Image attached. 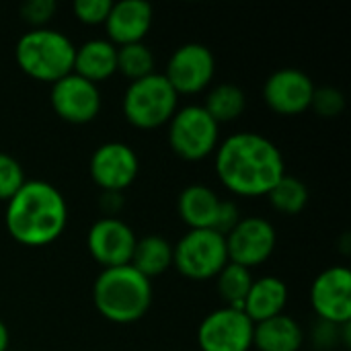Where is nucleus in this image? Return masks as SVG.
<instances>
[{
    "label": "nucleus",
    "instance_id": "obj_20",
    "mask_svg": "<svg viewBox=\"0 0 351 351\" xmlns=\"http://www.w3.org/2000/svg\"><path fill=\"white\" fill-rule=\"evenodd\" d=\"M304 346V329L286 313L255 325L253 348L257 351H300Z\"/></svg>",
    "mask_w": 351,
    "mask_h": 351
},
{
    "label": "nucleus",
    "instance_id": "obj_14",
    "mask_svg": "<svg viewBox=\"0 0 351 351\" xmlns=\"http://www.w3.org/2000/svg\"><path fill=\"white\" fill-rule=\"evenodd\" d=\"M315 93L313 78L300 68H280L263 82V103L282 117L302 115L311 109Z\"/></svg>",
    "mask_w": 351,
    "mask_h": 351
},
{
    "label": "nucleus",
    "instance_id": "obj_11",
    "mask_svg": "<svg viewBox=\"0 0 351 351\" xmlns=\"http://www.w3.org/2000/svg\"><path fill=\"white\" fill-rule=\"evenodd\" d=\"M88 173L101 191L123 193L138 179L140 158L130 144L111 140L95 148L88 160Z\"/></svg>",
    "mask_w": 351,
    "mask_h": 351
},
{
    "label": "nucleus",
    "instance_id": "obj_15",
    "mask_svg": "<svg viewBox=\"0 0 351 351\" xmlns=\"http://www.w3.org/2000/svg\"><path fill=\"white\" fill-rule=\"evenodd\" d=\"M136 243L138 237L134 228L121 218L103 216L93 222L86 234L88 253L103 269L130 265Z\"/></svg>",
    "mask_w": 351,
    "mask_h": 351
},
{
    "label": "nucleus",
    "instance_id": "obj_24",
    "mask_svg": "<svg viewBox=\"0 0 351 351\" xmlns=\"http://www.w3.org/2000/svg\"><path fill=\"white\" fill-rule=\"evenodd\" d=\"M214 280H216V290H218L220 298L224 300V306H232V308L243 311L245 298H247V294L253 286V280H255L251 269L228 261Z\"/></svg>",
    "mask_w": 351,
    "mask_h": 351
},
{
    "label": "nucleus",
    "instance_id": "obj_31",
    "mask_svg": "<svg viewBox=\"0 0 351 351\" xmlns=\"http://www.w3.org/2000/svg\"><path fill=\"white\" fill-rule=\"evenodd\" d=\"M343 327V325H341ZM341 327L331 325V323H323L319 321L313 327V346L317 350H333V346L341 343Z\"/></svg>",
    "mask_w": 351,
    "mask_h": 351
},
{
    "label": "nucleus",
    "instance_id": "obj_19",
    "mask_svg": "<svg viewBox=\"0 0 351 351\" xmlns=\"http://www.w3.org/2000/svg\"><path fill=\"white\" fill-rule=\"evenodd\" d=\"M220 197L218 193L204 185V183H193L187 185L179 197H177V214L183 220V224L189 230H202V228H212L218 208H220Z\"/></svg>",
    "mask_w": 351,
    "mask_h": 351
},
{
    "label": "nucleus",
    "instance_id": "obj_8",
    "mask_svg": "<svg viewBox=\"0 0 351 351\" xmlns=\"http://www.w3.org/2000/svg\"><path fill=\"white\" fill-rule=\"evenodd\" d=\"M255 323L232 306H220L204 317L197 327L199 351H251Z\"/></svg>",
    "mask_w": 351,
    "mask_h": 351
},
{
    "label": "nucleus",
    "instance_id": "obj_13",
    "mask_svg": "<svg viewBox=\"0 0 351 351\" xmlns=\"http://www.w3.org/2000/svg\"><path fill=\"white\" fill-rule=\"evenodd\" d=\"M311 306L319 321L348 325L351 321V274L343 265L323 269L311 286Z\"/></svg>",
    "mask_w": 351,
    "mask_h": 351
},
{
    "label": "nucleus",
    "instance_id": "obj_32",
    "mask_svg": "<svg viewBox=\"0 0 351 351\" xmlns=\"http://www.w3.org/2000/svg\"><path fill=\"white\" fill-rule=\"evenodd\" d=\"M121 208H123V195H121V193L103 191V195H101V210L105 212V216L117 218V212H119Z\"/></svg>",
    "mask_w": 351,
    "mask_h": 351
},
{
    "label": "nucleus",
    "instance_id": "obj_7",
    "mask_svg": "<svg viewBox=\"0 0 351 351\" xmlns=\"http://www.w3.org/2000/svg\"><path fill=\"white\" fill-rule=\"evenodd\" d=\"M228 263L226 239L212 230H187L173 245V267L191 282L214 280Z\"/></svg>",
    "mask_w": 351,
    "mask_h": 351
},
{
    "label": "nucleus",
    "instance_id": "obj_30",
    "mask_svg": "<svg viewBox=\"0 0 351 351\" xmlns=\"http://www.w3.org/2000/svg\"><path fill=\"white\" fill-rule=\"evenodd\" d=\"M241 218H243V216H241V208H239L232 199H222L212 230H216V232H220L222 237H226V234L241 222Z\"/></svg>",
    "mask_w": 351,
    "mask_h": 351
},
{
    "label": "nucleus",
    "instance_id": "obj_25",
    "mask_svg": "<svg viewBox=\"0 0 351 351\" xmlns=\"http://www.w3.org/2000/svg\"><path fill=\"white\" fill-rule=\"evenodd\" d=\"M154 51L144 41L117 47V72L123 74L130 82L154 74Z\"/></svg>",
    "mask_w": 351,
    "mask_h": 351
},
{
    "label": "nucleus",
    "instance_id": "obj_28",
    "mask_svg": "<svg viewBox=\"0 0 351 351\" xmlns=\"http://www.w3.org/2000/svg\"><path fill=\"white\" fill-rule=\"evenodd\" d=\"M72 10L82 25H105L111 10V0H76Z\"/></svg>",
    "mask_w": 351,
    "mask_h": 351
},
{
    "label": "nucleus",
    "instance_id": "obj_5",
    "mask_svg": "<svg viewBox=\"0 0 351 351\" xmlns=\"http://www.w3.org/2000/svg\"><path fill=\"white\" fill-rule=\"evenodd\" d=\"M121 109L130 125L148 132L171 121L179 109V95L162 72H154L128 84L121 99Z\"/></svg>",
    "mask_w": 351,
    "mask_h": 351
},
{
    "label": "nucleus",
    "instance_id": "obj_4",
    "mask_svg": "<svg viewBox=\"0 0 351 351\" xmlns=\"http://www.w3.org/2000/svg\"><path fill=\"white\" fill-rule=\"evenodd\" d=\"M76 45L72 39L51 27L29 29L14 45V60L23 74L39 82H58L74 70Z\"/></svg>",
    "mask_w": 351,
    "mask_h": 351
},
{
    "label": "nucleus",
    "instance_id": "obj_26",
    "mask_svg": "<svg viewBox=\"0 0 351 351\" xmlns=\"http://www.w3.org/2000/svg\"><path fill=\"white\" fill-rule=\"evenodd\" d=\"M25 181L27 177L23 165L14 156L0 152V202L6 204L25 185Z\"/></svg>",
    "mask_w": 351,
    "mask_h": 351
},
{
    "label": "nucleus",
    "instance_id": "obj_34",
    "mask_svg": "<svg viewBox=\"0 0 351 351\" xmlns=\"http://www.w3.org/2000/svg\"><path fill=\"white\" fill-rule=\"evenodd\" d=\"M8 351H10V350H8Z\"/></svg>",
    "mask_w": 351,
    "mask_h": 351
},
{
    "label": "nucleus",
    "instance_id": "obj_21",
    "mask_svg": "<svg viewBox=\"0 0 351 351\" xmlns=\"http://www.w3.org/2000/svg\"><path fill=\"white\" fill-rule=\"evenodd\" d=\"M130 265L140 271L150 282L173 267V245L158 234H148L138 239Z\"/></svg>",
    "mask_w": 351,
    "mask_h": 351
},
{
    "label": "nucleus",
    "instance_id": "obj_9",
    "mask_svg": "<svg viewBox=\"0 0 351 351\" xmlns=\"http://www.w3.org/2000/svg\"><path fill=\"white\" fill-rule=\"evenodd\" d=\"M162 74L177 95H197L212 86L216 58L204 43H183L171 53Z\"/></svg>",
    "mask_w": 351,
    "mask_h": 351
},
{
    "label": "nucleus",
    "instance_id": "obj_12",
    "mask_svg": "<svg viewBox=\"0 0 351 351\" xmlns=\"http://www.w3.org/2000/svg\"><path fill=\"white\" fill-rule=\"evenodd\" d=\"M49 103L53 113L62 121L84 125L99 115L103 99H101L99 84H93L90 80L70 72L68 76L51 84Z\"/></svg>",
    "mask_w": 351,
    "mask_h": 351
},
{
    "label": "nucleus",
    "instance_id": "obj_10",
    "mask_svg": "<svg viewBox=\"0 0 351 351\" xmlns=\"http://www.w3.org/2000/svg\"><path fill=\"white\" fill-rule=\"evenodd\" d=\"M224 239L228 261L251 271L263 265L274 255L278 245L276 226L263 216H243L241 222Z\"/></svg>",
    "mask_w": 351,
    "mask_h": 351
},
{
    "label": "nucleus",
    "instance_id": "obj_18",
    "mask_svg": "<svg viewBox=\"0 0 351 351\" xmlns=\"http://www.w3.org/2000/svg\"><path fill=\"white\" fill-rule=\"evenodd\" d=\"M74 74L93 84L105 82L117 72V47L109 39H88L74 51Z\"/></svg>",
    "mask_w": 351,
    "mask_h": 351
},
{
    "label": "nucleus",
    "instance_id": "obj_3",
    "mask_svg": "<svg viewBox=\"0 0 351 351\" xmlns=\"http://www.w3.org/2000/svg\"><path fill=\"white\" fill-rule=\"evenodd\" d=\"M93 302L109 323H136L150 311L152 282L132 265L101 269L93 286Z\"/></svg>",
    "mask_w": 351,
    "mask_h": 351
},
{
    "label": "nucleus",
    "instance_id": "obj_22",
    "mask_svg": "<svg viewBox=\"0 0 351 351\" xmlns=\"http://www.w3.org/2000/svg\"><path fill=\"white\" fill-rule=\"evenodd\" d=\"M202 107L210 113V117L218 125L230 123V121H237L245 113L247 95L234 82H218L208 90Z\"/></svg>",
    "mask_w": 351,
    "mask_h": 351
},
{
    "label": "nucleus",
    "instance_id": "obj_16",
    "mask_svg": "<svg viewBox=\"0 0 351 351\" xmlns=\"http://www.w3.org/2000/svg\"><path fill=\"white\" fill-rule=\"evenodd\" d=\"M152 21H154V10L146 0L111 2L109 16L105 21V31L115 47L140 43L148 35Z\"/></svg>",
    "mask_w": 351,
    "mask_h": 351
},
{
    "label": "nucleus",
    "instance_id": "obj_6",
    "mask_svg": "<svg viewBox=\"0 0 351 351\" xmlns=\"http://www.w3.org/2000/svg\"><path fill=\"white\" fill-rule=\"evenodd\" d=\"M171 150L187 162H199L212 156L220 144V125L202 105H187L175 111L167 123Z\"/></svg>",
    "mask_w": 351,
    "mask_h": 351
},
{
    "label": "nucleus",
    "instance_id": "obj_27",
    "mask_svg": "<svg viewBox=\"0 0 351 351\" xmlns=\"http://www.w3.org/2000/svg\"><path fill=\"white\" fill-rule=\"evenodd\" d=\"M311 109L325 119H333L346 109V95L335 86H315Z\"/></svg>",
    "mask_w": 351,
    "mask_h": 351
},
{
    "label": "nucleus",
    "instance_id": "obj_23",
    "mask_svg": "<svg viewBox=\"0 0 351 351\" xmlns=\"http://www.w3.org/2000/svg\"><path fill=\"white\" fill-rule=\"evenodd\" d=\"M308 187L302 179L294 177V175H284L267 193V199L271 204V208L284 216H296L300 214L306 204H308Z\"/></svg>",
    "mask_w": 351,
    "mask_h": 351
},
{
    "label": "nucleus",
    "instance_id": "obj_29",
    "mask_svg": "<svg viewBox=\"0 0 351 351\" xmlns=\"http://www.w3.org/2000/svg\"><path fill=\"white\" fill-rule=\"evenodd\" d=\"M58 4L53 0H29L21 6V19L31 29H43L56 14Z\"/></svg>",
    "mask_w": 351,
    "mask_h": 351
},
{
    "label": "nucleus",
    "instance_id": "obj_2",
    "mask_svg": "<svg viewBox=\"0 0 351 351\" xmlns=\"http://www.w3.org/2000/svg\"><path fill=\"white\" fill-rule=\"evenodd\" d=\"M4 224L23 247H45L58 241L68 224V204L62 191L43 179H27L6 202Z\"/></svg>",
    "mask_w": 351,
    "mask_h": 351
},
{
    "label": "nucleus",
    "instance_id": "obj_1",
    "mask_svg": "<svg viewBox=\"0 0 351 351\" xmlns=\"http://www.w3.org/2000/svg\"><path fill=\"white\" fill-rule=\"evenodd\" d=\"M214 169L230 193L239 197H263L286 175V160L267 136L237 132L218 144Z\"/></svg>",
    "mask_w": 351,
    "mask_h": 351
},
{
    "label": "nucleus",
    "instance_id": "obj_17",
    "mask_svg": "<svg viewBox=\"0 0 351 351\" xmlns=\"http://www.w3.org/2000/svg\"><path fill=\"white\" fill-rule=\"evenodd\" d=\"M288 304V286L278 276H263L253 280V286L245 298L243 313L257 325L267 319L284 315Z\"/></svg>",
    "mask_w": 351,
    "mask_h": 351
},
{
    "label": "nucleus",
    "instance_id": "obj_33",
    "mask_svg": "<svg viewBox=\"0 0 351 351\" xmlns=\"http://www.w3.org/2000/svg\"><path fill=\"white\" fill-rule=\"evenodd\" d=\"M8 346H10L8 327L4 325V321H0V351H8Z\"/></svg>",
    "mask_w": 351,
    "mask_h": 351
}]
</instances>
